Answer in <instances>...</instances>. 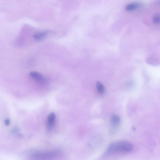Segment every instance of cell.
<instances>
[{
	"label": "cell",
	"instance_id": "7a4b0ae2",
	"mask_svg": "<svg viewBox=\"0 0 160 160\" xmlns=\"http://www.w3.org/2000/svg\"><path fill=\"white\" fill-rule=\"evenodd\" d=\"M59 152L58 151L39 152L33 153L31 155L33 158L39 159H48L56 157L59 155Z\"/></svg>",
	"mask_w": 160,
	"mask_h": 160
},
{
	"label": "cell",
	"instance_id": "30bf717a",
	"mask_svg": "<svg viewBox=\"0 0 160 160\" xmlns=\"http://www.w3.org/2000/svg\"><path fill=\"white\" fill-rule=\"evenodd\" d=\"M10 120L8 119H6L5 121V124L7 126H8L10 123Z\"/></svg>",
	"mask_w": 160,
	"mask_h": 160
},
{
	"label": "cell",
	"instance_id": "6da1fadb",
	"mask_svg": "<svg viewBox=\"0 0 160 160\" xmlns=\"http://www.w3.org/2000/svg\"><path fill=\"white\" fill-rule=\"evenodd\" d=\"M132 145L126 141H120L111 143L107 148L105 154L109 155L118 152H129L133 149Z\"/></svg>",
	"mask_w": 160,
	"mask_h": 160
},
{
	"label": "cell",
	"instance_id": "3957f363",
	"mask_svg": "<svg viewBox=\"0 0 160 160\" xmlns=\"http://www.w3.org/2000/svg\"><path fill=\"white\" fill-rule=\"evenodd\" d=\"M29 76L34 80L40 84H43L46 82L45 78L38 72H31L29 73Z\"/></svg>",
	"mask_w": 160,
	"mask_h": 160
},
{
	"label": "cell",
	"instance_id": "8992f818",
	"mask_svg": "<svg viewBox=\"0 0 160 160\" xmlns=\"http://www.w3.org/2000/svg\"><path fill=\"white\" fill-rule=\"evenodd\" d=\"M121 121L120 118L118 115H114L112 116L111 118L112 124L114 127L118 126L120 124Z\"/></svg>",
	"mask_w": 160,
	"mask_h": 160
},
{
	"label": "cell",
	"instance_id": "5b68a950",
	"mask_svg": "<svg viewBox=\"0 0 160 160\" xmlns=\"http://www.w3.org/2000/svg\"><path fill=\"white\" fill-rule=\"evenodd\" d=\"M48 32H49L47 31L37 32L33 35V38L36 41L42 40L45 38Z\"/></svg>",
	"mask_w": 160,
	"mask_h": 160
},
{
	"label": "cell",
	"instance_id": "ba28073f",
	"mask_svg": "<svg viewBox=\"0 0 160 160\" xmlns=\"http://www.w3.org/2000/svg\"><path fill=\"white\" fill-rule=\"evenodd\" d=\"M96 87L98 92L101 95L103 94L105 92V89L103 85L100 82L96 83Z\"/></svg>",
	"mask_w": 160,
	"mask_h": 160
},
{
	"label": "cell",
	"instance_id": "52a82bcc",
	"mask_svg": "<svg viewBox=\"0 0 160 160\" xmlns=\"http://www.w3.org/2000/svg\"><path fill=\"white\" fill-rule=\"evenodd\" d=\"M140 6L139 4L137 3L129 4L126 6V9L128 11H132L138 8Z\"/></svg>",
	"mask_w": 160,
	"mask_h": 160
},
{
	"label": "cell",
	"instance_id": "9c48e42d",
	"mask_svg": "<svg viewBox=\"0 0 160 160\" xmlns=\"http://www.w3.org/2000/svg\"><path fill=\"white\" fill-rule=\"evenodd\" d=\"M152 21L156 24H160V16L156 15L154 16L152 19Z\"/></svg>",
	"mask_w": 160,
	"mask_h": 160
},
{
	"label": "cell",
	"instance_id": "277c9868",
	"mask_svg": "<svg viewBox=\"0 0 160 160\" xmlns=\"http://www.w3.org/2000/svg\"><path fill=\"white\" fill-rule=\"evenodd\" d=\"M56 120V115L53 112L50 113L47 118L46 127L47 130L50 131L54 125Z\"/></svg>",
	"mask_w": 160,
	"mask_h": 160
}]
</instances>
